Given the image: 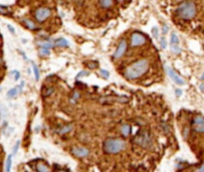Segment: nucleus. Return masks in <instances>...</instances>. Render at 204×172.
Here are the masks:
<instances>
[{"mask_svg": "<svg viewBox=\"0 0 204 172\" xmlns=\"http://www.w3.org/2000/svg\"><path fill=\"white\" fill-rule=\"evenodd\" d=\"M149 68V62L147 59H141L133 63L125 70V77L128 80H136L142 77Z\"/></svg>", "mask_w": 204, "mask_h": 172, "instance_id": "nucleus-1", "label": "nucleus"}, {"mask_svg": "<svg viewBox=\"0 0 204 172\" xmlns=\"http://www.w3.org/2000/svg\"><path fill=\"white\" fill-rule=\"evenodd\" d=\"M125 147V140L117 137H109L103 142V150L107 154H118Z\"/></svg>", "mask_w": 204, "mask_h": 172, "instance_id": "nucleus-2", "label": "nucleus"}, {"mask_svg": "<svg viewBox=\"0 0 204 172\" xmlns=\"http://www.w3.org/2000/svg\"><path fill=\"white\" fill-rule=\"evenodd\" d=\"M197 12L196 4L193 1H184L176 8V14L183 20H191Z\"/></svg>", "mask_w": 204, "mask_h": 172, "instance_id": "nucleus-3", "label": "nucleus"}, {"mask_svg": "<svg viewBox=\"0 0 204 172\" xmlns=\"http://www.w3.org/2000/svg\"><path fill=\"white\" fill-rule=\"evenodd\" d=\"M133 141L142 148H149L152 145V134L149 129H141L136 134Z\"/></svg>", "mask_w": 204, "mask_h": 172, "instance_id": "nucleus-4", "label": "nucleus"}, {"mask_svg": "<svg viewBox=\"0 0 204 172\" xmlns=\"http://www.w3.org/2000/svg\"><path fill=\"white\" fill-rule=\"evenodd\" d=\"M34 16L39 23H42L51 16V9L48 7H40L36 9Z\"/></svg>", "mask_w": 204, "mask_h": 172, "instance_id": "nucleus-5", "label": "nucleus"}, {"mask_svg": "<svg viewBox=\"0 0 204 172\" xmlns=\"http://www.w3.org/2000/svg\"><path fill=\"white\" fill-rule=\"evenodd\" d=\"M71 153L78 158H84L90 155V149L85 147V146H79V145H74L70 149Z\"/></svg>", "mask_w": 204, "mask_h": 172, "instance_id": "nucleus-6", "label": "nucleus"}, {"mask_svg": "<svg viewBox=\"0 0 204 172\" xmlns=\"http://www.w3.org/2000/svg\"><path fill=\"white\" fill-rule=\"evenodd\" d=\"M146 37L139 32H133L130 36V45L132 47H138L145 44Z\"/></svg>", "mask_w": 204, "mask_h": 172, "instance_id": "nucleus-7", "label": "nucleus"}, {"mask_svg": "<svg viewBox=\"0 0 204 172\" xmlns=\"http://www.w3.org/2000/svg\"><path fill=\"white\" fill-rule=\"evenodd\" d=\"M192 127H193L194 131L204 134V118L202 115L194 116L193 120H192Z\"/></svg>", "mask_w": 204, "mask_h": 172, "instance_id": "nucleus-8", "label": "nucleus"}, {"mask_svg": "<svg viewBox=\"0 0 204 172\" xmlns=\"http://www.w3.org/2000/svg\"><path fill=\"white\" fill-rule=\"evenodd\" d=\"M165 71H166L167 75L170 77V79L172 80V82H174V84H176L178 86L185 85V81L182 79V77H180L179 75H177L176 73H175V71H173L170 67L165 66Z\"/></svg>", "mask_w": 204, "mask_h": 172, "instance_id": "nucleus-9", "label": "nucleus"}, {"mask_svg": "<svg viewBox=\"0 0 204 172\" xmlns=\"http://www.w3.org/2000/svg\"><path fill=\"white\" fill-rule=\"evenodd\" d=\"M127 48H128V43L127 41L125 40V39H122L121 41H119L118 47H117L116 51H114L113 57L114 59H121V58L124 56L125 51H127Z\"/></svg>", "mask_w": 204, "mask_h": 172, "instance_id": "nucleus-10", "label": "nucleus"}, {"mask_svg": "<svg viewBox=\"0 0 204 172\" xmlns=\"http://www.w3.org/2000/svg\"><path fill=\"white\" fill-rule=\"evenodd\" d=\"M111 102H118L125 104V102H128V99L125 97H104V98L100 99V102H102V104H108Z\"/></svg>", "mask_w": 204, "mask_h": 172, "instance_id": "nucleus-11", "label": "nucleus"}, {"mask_svg": "<svg viewBox=\"0 0 204 172\" xmlns=\"http://www.w3.org/2000/svg\"><path fill=\"white\" fill-rule=\"evenodd\" d=\"M73 128H74V127H73L72 124H66V126H60L59 128H56L55 132L58 134H60V135H63V134H68V132H71Z\"/></svg>", "mask_w": 204, "mask_h": 172, "instance_id": "nucleus-12", "label": "nucleus"}, {"mask_svg": "<svg viewBox=\"0 0 204 172\" xmlns=\"http://www.w3.org/2000/svg\"><path fill=\"white\" fill-rule=\"evenodd\" d=\"M36 170L37 172H52V169L44 162H38L36 164Z\"/></svg>", "mask_w": 204, "mask_h": 172, "instance_id": "nucleus-13", "label": "nucleus"}, {"mask_svg": "<svg viewBox=\"0 0 204 172\" xmlns=\"http://www.w3.org/2000/svg\"><path fill=\"white\" fill-rule=\"evenodd\" d=\"M121 132H122V134L124 135L125 137L130 136V134H132V127H130V124L124 123V124H122V126H121Z\"/></svg>", "mask_w": 204, "mask_h": 172, "instance_id": "nucleus-14", "label": "nucleus"}, {"mask_svg": "<svg viewBox=\"0 0 204 172\" xmlns=\"http://www.w3.org/2000/svg\"><path fill=\"white\" fill-rule=\"evenodd\" d=\"M54 46L56 47H68L69 46V42L68 40L65 38H58L54 40Z\"/></svg>", "mask_w": 204, "mask_h": 172, "instance_id": "nucleus-15", "label": "nucleus"}, {"mask_svg": "<svg viewBox=\"0 0 204 172\" xmlns=\"http://www.w3.org/2000/svg\"><path fill=\"white\" fill-rule=\"evenodd\" d=\"M19 93H21V91H20V90H19V87L17 86V87H15V88L10 89V90L7 91V98L8 99H13V98H15Z\"/></svg>", "mask_w": 204, "mask_h": 172, "instance_id": "nucleus-16", "label": "nucleus"}, {"mask_svg": "<svg viewBox=\"0 0 204 172\" xmlns=\"http://www.w3.org/2000/svg\"><path fill=\"white\" fill-rule=\"evenodd\" d=\"M38 46L40 48H46V49H51L54 46V43H52L50 40H44V41H40L38 42Z\"/></svg>", "mask_w": 204, "mask_h": 172, "instance_id": "nucleus-17", "label": "nucleus"}, {"mask_svg": "<svg viewBox=\"0 0 204 172\" xmlns=\"http://www.w3.org/2000/svg\"><path fill=\"white\" fill-rule=\"evenodd\" d=\"M23 23L29 30H35L36 28H37L34 22H33L32 20H30V19H23Z\"/></svg>", "mask_w": 204, "mask_h": 172, "instance_id": "nucleus-18", "label": "nucleus"}, {"mask_svg": "<svg viewBox=\"0 0 204 172\" xmlns=\"http://www.w3.org/2000/svg\"><path fill=\"white\" fill-rule=\"evenodd\" d=\"M12 154H9L6 159V164H5V172H10L12 167Z\"/></svg>", "mask_w": 204, "mask_h": 172, "instance_id": "nucleus-19", "label": "nucleus"}, {"mask_svg": "<svg viewBox=\"0 0 204 172\" xmlns=\"http://www.w3.org/2000/svg\"><path fill=\"white\" fill-rule=\"evenodd\" d=\"M179 44V38L176 33L172 32L171 35H170V46L171 45H178Z\"/></svg>", "mask_w": 204, "mask_h": 172, "instance_id": "nucleus-20", "label": "nucleus"}, {"mask_svg": "<svg viewBox=\"0 0 204 172\" xmlns=\"http://www.w3.org/2000/svg\"><path fill=\"white\" fill-rule=\"evenodd\" d=\"M32 67H33V72H34V75H35V80L38 82L40 80V71H39V68L37 67V65L33 62H32Z\"/></svg>", "mask_w": 204, "mask_h": 172, "instance_id": "nucleus-21", "label": "nucleus"}, {"mask_svg": "<svg viewBox=\"0 0 204 172\" xmlns=\"http://www.w3.org/2000/svg\"><path fill=\"white\" fill-rule=\"evenodd\" d=\"M99 1L103 8H110L113 5V0H99Z\"/></svg>", "mask_w": 204, "mask_h": 172, "instance_id": "nucleus-22", "label": "nucleus"}, {"mask_svg": "<svg viewBox=\"0 0 204 172\" xmlns=\"http://www.w3.org/2000/svg\"><path fill=\"white\" fill-rule=\"evenodd\" d=\"M55 91V89L52 87H47L45 89H43V97H49L51 96L53 93Z\"/></svg>", "mask_w": 204, "mask_h": 172, "instance_id": "nucleus-23", "label": "nucleus"}, {"mask_svg": "<svg viewBox=\"0 0 204 172\" xmlns=\"http://www.w3.org/2000/svg\"><path fill=\"white\" fill-rule=\"evenodd\" d=\"M51 54V51L50 49H46V48H40L39 49V55L41 57H47Z\"/></svg>", "mask_w": 204, "mask_h": 172, "instance_id": "nucleus-24", "label": "nucleus"}, {"mask_svg": "<svg viewBox=\"0 0 204 172\" xmlns=\"http://www.w3.org/2000/svg\"><path fill=\"white\" fill-rule=\"evenodd\" d=\"M170 50H171V52L175 55L179 54V53L181 52V48L178 45H171L170 46Z\"/></svg>", "mask_w": 204, "mask_h": 172, "instance_id": "nucleus-25", "label": "nucleus"}, {"mask_svg": "<svg viewBox=\"0 0 204 172\" xmlns=\"http://www.w3.org/2000/svg\"><path fill=\"white\" fill-rule=\"evenodd\" d=\"M159 43H160V46L162 49H165L166 46H167V41H166V38L164 37V36H162V37H160V39H159Z\"/></svg>", "mask_w": 204, "mask_h": 172, "instance_id": "nucleus-26", "label": "nucleus"}, {"mask_svg": "<svg viewBox=\"0 0 204 172\" xmlns=\"http://www.w3.org/2000/svg\"><path fill=\"white\" fill-rule=\"evenodd\" d=\"M152 34L155 39H158V37H159V30H158L157 27H153V28L152 29Z\"/></svg>", "mask_w": 204, "mask_h": 172, "instance_id": "nucleus-27", "label": "nucleus"}, {"mask_svg": "<svg viewBox=\"0 0 204 172\" xmlns=\"http://www.w3.org/2000/svg\"><path fill=\"white\" fill-rule=\"evenodd\" d=\"M161 128L163 129L164 134H168L169 132H170V127H169L168 124H166V123H161Z\"/></svg>", "mask_w": 204, "mask_h": 172, "instance_id": "nucleus-28", "label": "nucleus"}, {"mask_svg": "<svg viewBox=\"0 0 204 172\" xmlns=\"http://www.w3.org/2000/svg\"><path fill=\"white\" fill-rule=\"evenodd\" d=\"M20 142H21L20 140H17V141H16L15 145H14V147H13L12 155H15L16 153H17V151H18V149H19V146H20Z\"/></svg>", "mask_w": 204, "mask_h": 172, "instance_id": "nucleus-29", "label": "nucleus"}, {"mask_svg": "<svg viewBox=\"0 0 204 172\" xmlns=\"http://www.w3.org/2000/svg\"><path fill=\"white\" fill-rule=\"evenodd\" d=\"M90 75V72H87V71H81L79 74L76 76V79H80L81 77H84V76H89Z\"/></svg>", "mask_w": 204, "mask_h": 172, "instance_id": "nucleus-30", "label": "nucleus"}, {"mask_svg": "<svg viewBox=\"0 0 204 172\" xmlns=\"http://www.w3.org/2000/svg\"><path fill=\"white\" fill-rule=\"evenodd\" d=\"M0 13H1V14H8V13H9V11H8V7L0 5Z\"/></svg>", "mask_w": 204, "mask_h": 172, "instance_id": "nucleus-31", "label": "nucleus"}, {"mask_svg": "<svg viewBox=\"0 0 204 172\" xmlns=\"http://www.w3.org/2000/svg\"><path fill=\"white\" fill-rule=\"evenodd\" d=\"M168 31H169V27L167 26L166 24H163L162 25V28H161V32H162V34L163 35H166L167 33H168Z\"/></svg>", "mask_w": 204, "mask_h": 172, "instance_id": "nucleus-32", "label": "nucleus"}, {"mask_svg": "<svg viewBox=\"0 0 204 172\" xmlns=\"http://www.w3.org/2000/svg\"><path fill=\"white\" fill-rule=\"evenodd\" d=\"M101 74H102V76L106 78V79H108V78L110 77V73H109V71L105 70V69H102V70H101Z\"/></svg>", "mask_w": 204, "mask_h": 172, "instance_id": "nucleus-33", "label": "nucleus"}, {"mask_svg": "<svg viewBox=\"0 0 204 172\" xmlns=\"http://www.w3.org/2000/svg\"><path fill=\"white\" fill-rule=\"evenodd\" d=\"M80 98V93L77 91H75L74 93H73V96H72V99H73V102H75L76 99H78Z\"/></svg>", "mask_w": 204, "mask_h": 172, "instance_id": "nucleus-34", "label": "nucleus"}, {"mask_svg": "<svg viewBox=\"0 0 204 172\" xmlns=\"http://www.w3.org/2000/svg\"><path fill=\"white\" fill-rule=\"evenodd\" d=\"M12 74L15 75V77H14V80H15V81H18V80L20 79V73H19L17 70H14L12 72Z\"/></svg>", "mask_w": 204, "mask_h": 172, "instance_id": "nucleus-35", "label": "nucleus"}, {"mask_svg": "<svg viewBox=\"0 0 204 172\" xmlns=\"http://www.w3.org/2000/svg\"><path fill=\"white\" fill-rule=\"evenodd\" d=\"M87 66H88L90 69H95V68H98L99 65H98L97 62H94V64H91V62H89V63H87Z\"/></svg>", "mask_w": 204, "mask_h": 172, "instance_id": "nucleus-36", "label": "nucleus"}, {"mask_svg": "<svg viewBox=\"0 0 204 172\" xmlns=\"http://www.w3.org/2000/svg\"><path fill=\"white\" fill-rule=\"evenodd\" d=\"M7 28H8V30H9V31H10L11 33H12V34H15V29H14L13 27L11 26V25L8 24V25H7Z\"/></svg>", "mask_w": 204, "mask_h": 172, "instance_id": "nucleus-37", "label": "nucleus"}, {"mask_svg": "<svg viewBox=\"0 0 204 172\" xmlns=\"http://www.w3.org/2000/svg\"><path fill=\"white\" fill-rule=\"evenodd\" d=\"M182 90H179V89H177V90H175V94H176L177 97H180L181 95H182Z\"/></svg>", "mask_w": 204, "mask_h": 172, "instance_id": "nucleus-38", "label": "nucleus"}, {"mask_svg": "<svg viewBox=\"0 0 204 172\" xmlns=\"http://www.w3.org/2000/svg\"><path fill=\"white\" fill-rule=\"evenodd\" d=\"M197 172H204V163L197 169Z\"/></svg>", "mask_w": 204, "mask_h": 172, "instance_id": "nucleus-39", "label": "nucleus"}, {"mask_svg": "<svg viewBox=\"0 0 204 172\" xmlns=\"http://www.w3.org/2000/svg\"><path fill=\"white\" fill-rule=\"evenodd\" d=\"M200 90L202 91H204V85H201L200 86Z\"/></svg>", "mask_w": 204, "mask_h": 172, "instance_id": "nucleus-40", "label": "nucleus"}, {"mask_svg": "<svg viewBox=\"0 0 204 172\" xmlns=\"http://www.w3.org/2000/svg\"><path fill=\"white\" fill-rule=\"evenodd\" d=\"M201 80H202V81H204V72H203V74L201 75Z\"/></svg>", "mask_w": 204, "mask_h": 172, "instance_id": "nucleus-41", "label": "nucleus"}, {"mask_svg": "<svg viewBox=\"0 0 204 172\" xmlns=\"http://www.w3.org/2000/svg\"><path fill=\"white\" fill-rule=\"evenodd\" d=\"M57 172H67V171H65V170H63V169H61V170H58Z\"/></svg>", "mask_w": 204, "mask_h": 172, "instance_id": "nucleus-42", "label": "nucleus"}, {"mask_svg": "<svg viewBox=\"0 0 204 172\" xmlns=\"http://www.w3.org/2000/svg\"><path fill=\"white\" fill-rule=\"evenodd\" d=\"M176 1H183V0H176Z\"/></svg>", "mask_w": 204, "mask_h": 172, "instance_id": "nucleus-43", "label": "nucleus"}, {"mask_svg": "<svg viewBox=\"0 0 204 172\" xmlns=\"http://www.w3.org/2000/svg\"><path fill=\"white\" fill-rule=\"evenodd\" d=\"M118 1H124V0H118Z\"/></svg>", "mask_w": 204, "mask_h": 172, "instance_id": "nucleus-44", "label": "nucleus"}, {"mask_svg": "<svg viewBox=\"0 0 204 172\" xmlns=\"http://www.w3.org/2000/svg\"><path fill=\"white\" fill-rule=\"evenodd\" d=\"M0 91H1V88H0Z\"/></svg>", "mask_w": 204, "mask_h": 172, "instance_id": "nucleus-45", "label": "nucleus"}]
</instances>
